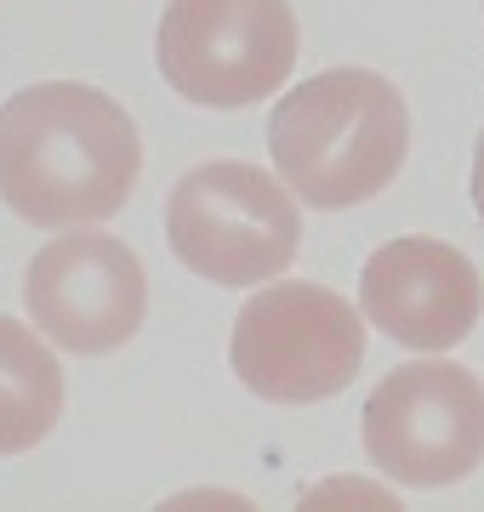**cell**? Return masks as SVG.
Listing matches in <instances>:
<instances>
[{"label":"cell","instance_id":"30bf717a","mask_svg":"<svg viewBox=\"0 0 484 512\" xmlns=\"http://www.w3.org/2000/svg\"><path fill=\"white\" fill-rule=\"evenodd\" d=\"M473 205H479V217H484V137L473 148Z\"/></svg>","mask_w":484,"mask_h":512},{"label":"cell","instance_id":"5b68a950","mask_svg":"<svg viewBox=\"0 0 484 512\" xmlns=\"http://www.w3.org/2000/svg\"><path fill=\"white\" fill-rule=\"evenodd\" d=\"M297 12L285 0H171L160 18V74L200 109H245L297 69Z\"/></svg>","mask_w":484,"mask_h":512},{"label":"cell","instance_id":"8992f818","mask_svg":"<svg viewBox=\"0 0 484 512\" xmlns=\"http://www.w3.org/2000/svg\"><path fill=\"white\" fill-rule=\"evenodd\" d=\"M365 456L405 490H445L484 461V382L456 359L399 365L365 399Z\"/></svg>","mask_w":484,"mask_h":512},{"label":"cell","instance_id":"52a82bcc","mask_svg":"<svg viewBox=\"0 0 484 512\" xmlns=\"http://www.w3.org/2000/svg\"><path fill=\"white\" fill-rule=\"evenodd\" d=\"M23 308L40 336L69 353H114L143 330L149 274L114 234H57L23 274Z\"/></svg>","mask_w":484,"mask_h":512},{"label":"cell","instance_id":"6da1fadb","mask_svg":"<svg viewBox=\"0 0 484 512\" xmlns=\"http://www.w3.org/2000/svg\"><path fill=\"white\" fill-rule=\"evenodd\" d=\"M143 177L131 114L80 80H46L0 103V200L35 228H86L126 211Z\"/></svg>","mask_w":484,"mask_h":512},{"label":"cell","instance_id":"9c48e42d","mask_svg":"<svg viewBox=\"0 0 484 512\" xmlns=\"http://www.w3.org/2000/svg\"><path fill=\"white\" fill-rule=\"evenodd\" d=\"M63 416V365L29 325L0 313V456L35 450Z\"/></svg>","mask_w":484,"mask_h":512},{"label":"cell","instance_id":"7a4b0ae2","mask_svg":"<svg viewBox=\"0 0 484 512\" xmlns=\"http://www.w3.org/2000/svg\"><path fill=\"white\" fill-rule=\"evenodd\" d=\"M410 148V109L376 69H325L285 92L268 114V154L285 188L314 211L376 200Z\"/></svg>","mask_w":484,"mask_h":512},{"label":"cell","instance_id":"ba28073f","mask_svg":"<svg viewBox=\"0 0 484 512\" xmlns=\"http://www.w3.org/2000/svg\"><path fill=\"white\" fill-rule=\"evenodd\" d=\"M359 308L399 348L450 353L484 313V279L473 256L428 234L376 245L359 274Z\"/></svg>","mask_w":484,"mask_h":512},{"label":"cell","instance_id":"277c9868","mask_svg":"<svg viewBox=\"0 0 484 512\" xmlns=\"http://www.w3.org/2000/svg\"><path fill=\"white\" fill-rule=\"evenodd\" d=\"M166 239L188 274L211 285H262L297 262L302 217L262 165H194L166 200Z\"/></svg>","mask_w":484,"mask_h":512},{"label":"cell","instance_id":"3957f363","mask_svg":"<svg viewBox=\"0 0 484 512\" xmlns=\"http://www.w3.org/2000/svg\"><path fill=\"white\" fill-rule=\"evenodd\" d=\"M365 325L371 319H359L348 296L308 279H274L234 319L228 365L268 404H319L359 376Z\"/></svg>","mask_w":484,"mask_h":512}]
</instances>
